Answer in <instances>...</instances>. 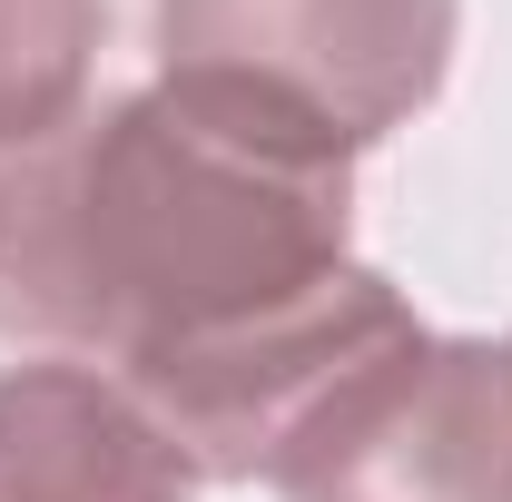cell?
<instances>
[{
    "mask_svg": "<svg viewBox=\"0 0 512 502\" xmlns=\"http://www.w3.org/2000/svg\"><path fill=\"white\" fill-rule=\"evenodd\" d=\"M276 502H512V345L414 335L276 453Z\"/></svg>",
    "mask_w": 512,
    "mask_h": 502,
    "instance_id": "obj_3",
    "label": "cell"
},
{
    "mask_svg": "<svg viewBox=\"0 0 512 502\" xmlns=\"http://www.w3.org/2000/svg\"><path fill=\"white\" fill-rule=\"evenodd\" d=\"M99 40L109 0H0V178L89 109Z\"/></svg>",
    "mask_w": 512,
    "mask_h": 502,
    "instance_id": "obj_5",
    "label": "cell"
},
{
    "mask_svg": "<svg viewBox=\"0 0 512 502\" xmlns=\"http://www.w3.org/2000/svg\"><path fill=\"white\" fill-rule=\"evenodd\" d=\"M463 0H158V79H217L335 148L434 109Z\"/></svg>",
    "mask_w": 512,
    "mask_h": 502,
    "instance_id": "obj_2",
    "label": "cell"
},
{
    "mask_svg": "<svg viewBox=\"0 0 512 502\" xmlns=\"http://www.w3.org/2000/svg\"><path fill=\"white\" fill-rule=\"evenodd\" d=\"M0 335L119 375L207 483H266L424 325L355 266V148L217 79H148L0 178Z\"/></svg>",
    "mask_w": 512,
    "mask_h": 502,
    "instance_id": "obj_1",
    "label": "cell"
},
{
    "mask_svg": "<svg viewBox=\"0 0 512 502\" xmlns=\"http://www.w3.org/2000/svg\"><path fill=\"white\" fill-rule=\"evenodd\" d=\"M188 443L79 355L0 365V502H197Z\"/></svg>",
    "mask_w": 512,
    "mask_h": 502,
    "instance_id": "obj_4",
    "label": "cell"
}]
</instances>
